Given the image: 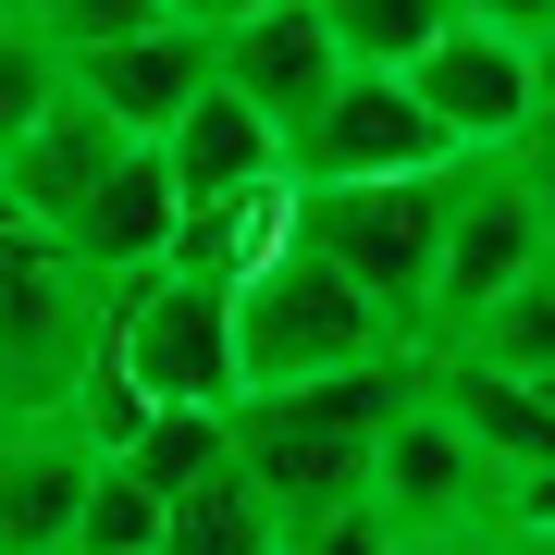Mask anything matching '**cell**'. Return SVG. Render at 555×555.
<instances>
[{
  "mask_svg": "<svg viewBox=\"0 0 555 555\" xmlns=\"http://www.w3.org/2000/svg\"><path fill=\"white\" fill-rule=\"evenodd\" d=\"M173 210H185L173 160H160V137H137V149H124L100 185H87V210L62 222V247H75L100 284H112V272H149V259L173 247Z\"/></svg>",
  "mask_w": 555,
  "mask_h": 555,
  "instance_id": "cell-14",
  "label": "cell"
},
{
  "mask_svg": "<svg viewBox=\"0 0 555 555\" xmlns=\"http://www.w3.org/2000/svg\"><path fill=\"white\" fill-rule=\"evenodd\" d=\"M420 383L456 408V433L494 456V481L531 469V456H555V396L531 371H494V358H469V346H420Z\"/></svg>",
  "mask_w": 555,
  "mask_h": 555,
  "instance_id": "cell-15",
  "label": "cell"
},
{
  "mask_svg": "<svg viewBox=\"0 0 555 555\" xmlns=\"http://www.w3.org/2000/svg\"><path fill=\"white\" fill-rule=\"evenodd\" d=\"M396 506L383 494H346V506H309V518H284V543L272 555H396Z\"/></svg>",
  "mask_w": 555,
  "mask_h": 555,
  "instance_id": "cell-24",
  "label": "cell"
},
{
  "mask_svg": "<svg viewBox=\"0 0 555 555\" xmlns=\"http://www.w3.org/2000/svg\"><path fill=\"white\" fill-rule=\"evenodd\" d=\"M124 149H137V137H124V124H112L100 100H87L75 75H62V100H50L38 124H25L13 149H0V185H13V210L38 222V235H62V222L87 210V185H100Z\"/></svg>",
  "mask_w": 555,
  "mask_h": 555,
  "instance_id": "cell-13",
  "label": "cell"
},
{
  "mask_svg": "<svg viewBox=\"0 0 555 555\" xmlns=\"http://www.w3.org/2000/svg\"><path fill=\"white\" fill-rule=\"evenodd\" d=\"M284 235H297V173H259V185H222V198H185L160 259L173 272H210V284H247Z\"/></svg>",
  "mask_w": 555,
  "mask_h": 555,
  "instance_id": "cell-17",
  "label": "cell"
},
{
  "mask_svg": "<svg viewBox=\"0 0 555 555\" xmlns=\"http://www.w3.org/2000/svg\"><path fill=\"white\" fill-rule=\"evenodd\" d=\"M531 124H543V137H555V87H543V112H531Z\"/></svg>",
  "mask_w": 555,
  "mask_h": 555,
  "instance_id": "cell-31",
  "label": "cell"
},
{
  "mask_svg": "<svg viewBox=\"0 0 555 555\" xmlns=\"http://www.w3.org/2000/svg\"><path fill=\"white\" fill-rule=\"evenodd\" d=\"M210 75L247 87V100L297 137V112L346 75V50H334V25H321V0H272V13H222L210 25Z\"/></svg>",
  "mask_w": 555,
  "mask_h": 555,
  "instance_id": "cell-12",
  "label": "cell"
},
{
  "mask_svg": "<svg viewBox=\"0 0 555 555\" xmlns=\"http://www.w3.org/2000/svg\"><path fill=\"white\" fill-rule=\"evenodd\" d=\"M284 543V518H272V494L222 456V469H198L173 494V518H160V555H272Z\"/></svg>",
  "mask_w": 555,
  "mask_h": 555,
  "instance_id": "cell-18",
  "label": "cell"
},
{
  "mask_svg": "<svg viewBox=\"0 0 555 555\" xmlns=\"http://www.w3.org/2000/svg\"><path fill=\"white\" fill-rule=\"evenodd\" d=\"M456 346L494 358V371H543V358H555V259H531V272H518V284H506V297L481 309Z\"/></svg>",
  "mask_w": 555,
  "mask_h": 555,
  "instance_id": "cell-21",
  "label": "cell"
},
{
  "mask_svg": "<svg viewBox=\"0 0 555 555\" xmlns=\"http://www.w3.org/2000/svg\"><path fill=\"white\" fill-rule=\"evenodd\" d=\"M50 100H62V50L25 25V0H0V149H13Z\"/></svg>",
  "mask_w": 555,
  "mask_h": 555,
  "instance_id": "cell-23",
  "label": "cell"
},
{
  "mask_svg": "<svg viewBox=\"0 0 555 555\" xmlns=\"http://www.w3.org/2000/svg\"><path fill=\"white\" fill-rule=\"evenodd\" d=\"M420 346L408 358H371V371H309V383H247L222 408V456L272 494V518H309V506H346L371 494V444H383V408L408 396Z\"/></svg>",
  "mask_w": 555,
  "mask_h": 555,
  "instance_id": "cell-1",
  "label": "cell"
},
{
  "mask_svg": "<svg viewBox=\"0 0 555 555\" xmlns=\"http://www.w3.org/2000/svg\"><path fill=\"white\" fill-rule=\"evenodd\" d=\"M456 13H469V25H506V38H543L555 0H456Z\"/></svg>",
  "mask_w": 555,
  "mask_h": 555,
  "instance_id": "cell-27",
  "label": "cell"
},
{
  "mask_svg": "<svg viewBox=\"0 0 555 555\" xmlns=\"http://www.w3.org/2000/svg\"><path fill=\"white\" fill-rule=\"evenodd\" d=\"M62 75H75L124 137H160V124L210 87V25L198 13H149V25H124V38H100V50H75Z\"/></svg>",
  "mask_w": 555,
  "mask_h": 555,
  "instance_id": "cell-11",
  "label": "cell"
},
{
  "mask_svg": "<svg viewBox=\"0 0 555 555\" xmlns=\"http://www.w3.org/2000/svg\"><path fill=\"white\" fill-rule=\"evenodd\" d=\"M396 555H506V531H408Z\"/></svg>",
  "mask_w": 555,
  "mask_h": 555,
  "instance_id": "cell-28",
  "label": "cell"
},
{
  "mask_svg": "<svg viewBox=\"0 0 555 555\" xmlns=\"http://www.w3.org/2000/svg\"><path fill=\"white\" fill-rule=\"evenodd\" d=\"M112 456L149 481V494H185L198 469H222V408H185V396H160V408L137 420V444H112Z\"/></svg>",
  "mask_w": 555,
  "mask_h": 555,
  "instance_id": "cell-19",
  "label": "cell"
},
{
  "mask_svg": "<svg viewBox=\"0 0 555 555\" xmlns=\"http://www.w3.org/2000/svg\"><path fill=\"white\" fill-rule=\"evenodd\" d=\"M173 13H198V25H222V13H272V0H173Z\"/></svg>",
  "mask_w": 555,
  "mask_h": 555,
  "instance_id": "cell-29",
  "label": "cell"
},
{
  "mask_svg": "<svg viewBox=\"0 0 555 555\" xmlns=\"http://www.w3.org/2000/svg\"><path fill=\"white\" fill-rule=\"evenodd\" d=\"M100 334H112V358L149 383V396L235 408V284L173 272V259L112 272V284H100Z\"/></svg>",
  "mask_w": 555,
  "mask_h": 555,
  "instance_id": "cell-4",
  "label": "cell"
},
{
  "mask_svg": "<svg viewBox=\"0 0 555 555\" xmlns=\"http://www.w3.org/2000/svg\"><path fill=\"white\" fill-rule=\"evenodd\" d=\"M371 358H408V321L371 284H346L309 235H284L235 284V396L247 383H309V371H371Z\"/></svg>",
  "mask_w": 555,
  "mask_h": 555,
  "instance_id": "cell-2",
  "label": "cell"
},
{
  "mask_svg": "<svg viewBox=\"0 0 555 555\" xmlns=\"http://www.w3.org/2000/svg\"><path fill=\"white\" fill-rule=\"evenodd\" d=\"M371 494L396 506V531H506V518H494V456L456 433V408H444L420 371H408V396L383 408Z\"/></svg>",
  "mask_w": 555,
  "mask_h": 555,
  "instance_id": "cell-8",
  "label": "cell"
},
{
  "mask_svg": "<svg viewBox=\"0 0 555 555\" xmlns=\"http://www.w3.org/2000/svg\"><path fill=\"white\" fill-rule=\"evenodd\" d=\"M149 13H173V0H25V25L75 62V50H100V38H124V25H149Z\"/></svg>",
  "mask_w": 555,
  "mask_h": 555,
  "instance_id": "cell-25",
  "label": "cell"
},
{
  "mask_svg": "<svg viewBox=\"0 0 555 555\" xmlns=\"http://www.w3.org/2000/svg\"><path fill=\"white\" fill-rule=\"evenodd\" d=\"M160 160H173V185L185 198H222V185H259V173H284V124L247 100V87H198L173 124H160Z\"/></svg>",
  "mask_w": 555,
  "mask_h": 555,
  "instance_id": "cell-16",
  "label": "cell"
},
{
  "mask_svg": "<svg viewBox=\"0 0 555 555\" xmlns=\"http://www.w3.org/2000/svg\"><path fill=\"white\" fill-rule=\"evenodd\" d=\"M531 259H555L543 247V222H531V198L506 185V160L494 149H469L456 160V210H444V259H433V297H420V346H456L481 309L506 297Z\"/></svg>",
  "mask_w": 555,
  "mask_h": 555,
  "instance_id": "cell-6",
  "label": "cell"
},
{
  "mask_svg": "<svg viewBox=\"0 0 555 555\" xmlns=\"http://www.w3.org/2000/svg\"><path fill=\"white\" fill-rule=\"evenodd\" d=\"M444 210H456V160L297 185V235L334 259L346 284H371V297L408 321V346H420V297H433V259H444Z\"/></svg>",
  "mask_w": 555,
  "mask_h": 555,
  "instance_id": "cell-3",
  "label": "cell"
},
{
  "mask_svg": "<svg viewBox=\"0 0 555 555\" xmlns=\"http://www.w3.org/2000/svg\"><path fill=\"white\" fill-rule=\"evenodd\" d=\"M321 25H334L346 62H396V75H408V62L456 25V0H321Z\"/></svg>",
  "mask_w": 555,
  "mask_h": 555,
  "instance_id": "cell-20",
  "label": "cell"
},
{
  "mask_svg": "<svg viewBox=\"0 0 555 555\" xmlns=\"http://www.w3.org/2000/svg\"><path fill=\"white\" fill-rule=\"evenodd\" d=\"M494 160H506V185H518V198H531V222H543V247H555V137H543V124H518V137H506Z\"/></svg>",
  "mask_w": 555,
  "mask_h": 555,
  "instance_id": "cell-26",
  "label": "cell"
},
{
  "mask_svg": "<svg viewBox=\"0 0 555 555\" xmlns=\"http://www.w3.org/2000/svg\"><path fill=\"white\" fill-rule=\"evenodd\" d=\"M531 383H543V396H555V358H543V371H531Z\"/></svg>",
  "mask_w": 555,
  "mask_h": 555,
  "instance_id": "cell-32",
  "label": "cell"
},
{
  "mask_svg": "<svg viewBox=\"0 0 555 555\" xmlns=\"http://www.w3.org/2000/svg\"><path fill=\"white\" fill-rule=\"evenodd\" d=\"M100 481L75 408H0V555H75V506Z\"/></svg>",
  "mask_w": 555,
  "mask_h": 555,
  "instance_id": "cell-10",
  "label": "cell"
},
{
  "mask_svg": "<svg viewBox=\"0 0 555 555\" xmlns=\"http://www.w3.org/2000/svg\"><path fill=\"white\" fill-rule=\"evenodd\" d=\"M420 160H456V149H444V124L420 112V87L396 75V62H346V75L297 112V137H284V173H297V185L420 173Z\"/></svg>",
  "mask_w": 555,
  "mask_h": 555,
  "instance_id": "cell-7",
  "label": "cell"
},
{
  "mask_svg": "<svg viewBox=\"0 0 555 555\" xmlns=\"http://www.w3.org/2000/svg\"><path fill=\"white\" fill-rule=\"evenodd\" d=\"M160 518H173V494H149L124 456H100V481L75 506V555H160Z\"/></svg>",
  "mask_w": 555,
  "mask_h": 555,
  "instance_id": "cell-22",
  "label": "cell"
},
{
  "mask_svg": "<svg viewBox=\"0 0 555 555\" xmlns=\"http://www.w3.org/2000/svg\"><path fill=\"white\" fill-rule=\"evenodd\" d=\"M531 62H543V87H555V13H543V38H531Z\"/></svg>",
  "mask_w": 555,
  "mask_h": 555,
  "instance_id": "cell-30",
  "label": "cell"
},
{
  "mask_svg": "<svg viewBox=\"0 0 555 555\" xmlns=\"http://www.w3.org/2000/svg\"><path fill=\"white\" fill-rule=\"evenodd\" d=\"M408 87H420V112L444 124V149L469 160V149H506L518 124L543 112V62H531V38H506V25H469L456 13L433 50L408 62Z\"/></svg>",
  "mask_w": 555,
  "mask_h": 555,
  "instance_id": "cell-9",
  "label": "cell"
},
{
  "mask_svg": "<svg viewBox=\"0 0 555 555\" xmlns=\"http://www.w3.org/2000/svg\"><path fill=\"white\" fill-rule=\"evenodd\" d=\"M100 346V272L38 222H0V408H62Z\"/></svg>",
  "mask_w": 555,
  "mask_h": 555,
  "instance_id": "cell-5",
  "label": "cell"
}]
</instances>
